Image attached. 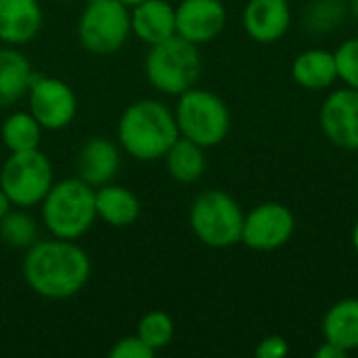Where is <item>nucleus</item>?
Listing matches in <instances>:
<instances>
[{"label": "nucleus", "mask_w": 358, "mask_h": 358, "mask_svg": "<svg viewBox=\"0 0 358 358\" xmlns=\"http://www.w3.org/2000/svg\"><path fill=\"white\" fill-rule=\"evenodd\" d=\"M29 113L38 120L44 130L59 132L71 126L78 113V99L73 88L52 76L36 73L29 90H27Z\"/></svg>", "instance_id": "nucleus-9"}, {"label": "nucleus", "mask_w": 358, "mask_h": 358, "mask_svg": "<svg viewBox=\"0 0 358 358\" xmlns=\"http://www.w3.org/2000/svg\"><path fill=\"white\" fill-rule=\"evenodd\" d=\"M13 208H15V206H13V201H10V199H8V195L0 189V218H2L4 214H8Z\"/></svg>", "instance_id": "nucleus-30"}, {"label": "nucleus", "mask_w": 358, "mask_h": 358, "mask_svg": "<svg viewBox=\"0 0 358 358\" xmlns=\"http://www.w3.org/2000/svg\"><path fill=\"white\" fill-rule=\"evenodd\" d=\"M292 78L306 90H327L338 80L336 52L327 48H306L292 63Z\"/></svg>", "instance_id": "nucleus-19"}, {"label": "nucleus", "mask_w": 358, "mask_h": 358, "mask_svg": "<svg viewBox=\"0 0 358 358\" xmlns=\"http://www.w3.org/2000/svg\"><path fill=\"white\" fill-rule=\"evenodd\" d=\"M168 174L182 185L197 182L206 172V149L185 136H178L164 155Z\"/></svg>", "instance_id": "nucleus-21"}, {"label": "nucleus", "mask_w": 358, "mask_h": 358, "mask_svg": "<svg viewBox=\"0 0 358 358\" xmlns=\"http://www.w3.org/2000/svg\"><path fill=\"white\" fill-rule=\"evenodd\" d=\"M334 52L338 63V80H342L344 86L358 90V36L344 40Z\"/></svg>", "instance_id": "nucleus-26"}, {"label": "nucleus", "mask_w": 358, "mask_h": 358, "mask_svg": "<svg viewBox=\"0 0 358 358\" xmlns=\"http://www.w3.org/2000/svg\"><path fill=\"white\" fill-rule=\"evenodd\" d=\"M44 13L40 0H0V42L25 46L42 29Z\"/></svg>", "instance_id": "nucleus-15"}, {"label": "nucleus", "mask_w": 358, "mask_h": 358, "mask_svg": "<svg viewBox=\"0 0 358 358\" xmlns=\"http://www.w3.org/2000/svg\"><path fill=\"white\" fill-rule=\"evenodd\" d=\"M325 138L346 151H358V90L344 86L327 94L319 111Z\"/></svg>", "instance_id": "nucleus-11"}, {"label": "nucleus", "mask_w": 358, "mask_h": 358, "mask_svg": "<svg viewBox=\"0 0 358 358\" xmlns=\"http://www.w3.org/2000/svg\"><path fill=\"white\" fill-rule=\"evenodd\" d=\"M346 15L344 0H310L306 4L302 23L306 31L327 34L334 31Z\"/></svg>", "instance_id": "nucleus-24"}, {"label": "nucleus", "mask_w": 358, "mask_h": 358, "mask_svg": "<svg viewBox=\"0 0 358 358\" xmlns=\"http://www.w3.org/2000/svg\"><path fill=\"white\" fill-rule=\"evenodd\" d=\"M40 239V220L25 208H13L0 218V241L10 250H27Z\"/></svg>", "instance_id": "nucleus-23"}, {"label": "nucleus", "mask_w": 358, "mask_h": 358, "mask_svg": "<svg viewBox=\"0 0 358 358\" xmlns=\"http://www.w3.org/2000/svg\"><path fill=\"white\" fill-rule=\"evenodd\" d=\"M155 352L136 336H124L109 348V358H153Z\"/></svg>", "instance_id": "nucleus-27"}, {"label": "nucleus", "mask_w": 358, "mask_h": 358, "mask_svg": "<svg viewBox=\"0 0 358 358\" xmlns=\"http://www.w3.org/2000/svg\"><path fill=\"white\" fill-rule=\"evenodd\" d=\"M84 4H88V2H96V0H82Z\"/></svg>", "instance_id": "nucleus-34"}, {"label": "nucleus", "mask_w": 358, "mask_h": 358, "mask_svg": "<svg viewBox=\"0 0 358 358\" xmlns=\"http://www.w3.org/2000/svg\"><path fill=\"white\" fill-rule=\"evenodd\" d=\"M350 6H352V13H355V17L358 19V0H352V4H350Z\"/></svg>", "instance_id": "nucleus-33"}, {"label": "nucleus", "mask_w": 358, "mask_h": 358, "mask_svg": "<svg viewBox=\"0 0 358 358\" xmlns=\"http://www.w3.org/2000/svg\"><path fill=\"white\" fill-rule=\"evenodd\" d=\"M321 329L327 342H334L346 352L358 350V298H344L329 306Z\"/></svg>", "instance_id": "nucleus-20"}, {"label": "nucleus", "mask_w": 358, "mask_h": 358, "mask_svg": "<svg viewBox=\"0 0 358 358\" xmlns=\"http://www.w3.org/2000/svg\"><path fill=\"white\" fill-rule=\"evenodd\" d=\"M350 241H352V248H355V252L358 254V220L355 222V227H352V237H350Z\"/></svg>", "instance_id": "nucleus-31"}, {"label": "nucleus", "mask_w": 358, "mask_h": 358, "mask_svg": "<svg viewBox=\"0 0 358 358\" xmlns=\"http://www.w3.org/2000/svg\"><path fill=\"white\" fill-rule=\"evenodd\" d=\"M122 166V149L107 136H90L76 155V174L92 189L113 182Z\"/></svg>", "instance_id": "nucleus-13"}, {"label": "nucleus", "mask_w": 358, "mask_h": 358, "mask_svg": "<svg viewBox=\"0 0 358 358\" xmlns=\"http://www.w3.org/2000/svg\"><path fill=\"white\" fill-rule=\"evenodd\" d=\"M243 210L233 195L220 189L201 191L189 208V227L199 243L227 250L241 243Z\"/></svg>", "instance_id": "nucleus-5"}, {"label": "nucleus", "mask_w": 358, "mask_h": 358, "mask_svg": "<svg viewBox=\"0 0 358 358\" xmlns=\"http://www.w3.org/2000/svg\"><path fill=\"white\" fill-rule=\"evenodd\" d=\"M117 145L136 162L164 159L166 151L180 136L174 109L157 99L130 103L117 120Z\"/></svg>", "instance_id": "nucleus-2"}, {"label": "nucleus", "mask_w": 358, "mask_h": 358, "mask_svg": "<svg viewBox=\"0 0 358 358\" xmlns=\"http://www.w3.org/2000/svg\"><path fill=\"white\" fill-rule=\"evenodd\" d=\"M130 34V8L117 0L88 2L78 19V40L92 55L117 52Z\"/></svg>", "instance_id": "nucleus-8"}, {"label": "nucleus", "mask_w": 358, "mask_h": 358, "mask_svg": "<svg viewBox=\"0 0 358 358\" xmlns=\"http://www.w3.org/2000/svg\"><path fill=\"white\" fill-rule=\"evenodd\" d=\"M42 132L44 128L29 113V109L8 113L0 126V138H2V145L8 149V153L40 149Z\"/></svg>", "instance_id": "nucleus-22"}, {"label": "nucleus", "mask_w": 358, "mask_h": 358, "mask_svg": "<svg viewBox=\"0 0 358 358\" xmlns=\"http://www.w3.org/2000/svg\"><path fill=\"white\" fill-rule=\"evenodd\" d=\"M96 218H101L107 227L128 229L141 218V201L124 185L107 182L94 189Z\"/></svg>", "instance_id": "nucleus-17"}, {"label": "nucleus", "mask_w": 358, "mask_h": 358, "mask_svg": "<svg viewBox=\"0 0 358 358\" xmlns=\"http://www.w3.org/2000/svg\"><path fill=\"white\" fill-rule=\"evenodd\" d=\"M117 2H122L124 6L132 8V6H136V4H141V2H145V0H117Z\"/></svg>", "instance_id": "nucleus-32"}, {"label": "nucleus", "mask_w": 358, "mask_h": 358, "mask_svg": "<svg viewBox=\"0 0 358 358\" xmlns=\"http://www.w3.org/2000/svg\"><path fill=\"white\" fill-rule=\"evenodd\" d=\"M287 355H289V344L283 336H266L256 346V357L258 358H283Z\"/></svg>", "instance_id": "nucleus-28"}, {"label": "nucleus", "mask_w": 358, "mask_h": 358, "mask_svg": "<svg viewBox=\"0 0 358 358\" xmlns=\"http://www.w3.org/2000/svg\"><path fill=\"white\" fill-rule=\"evenodd\" d=\"M36 78L29 59L19 46H0V109L10 107L27 96V90Z\"/></svg>", "instance_id": "nucleus-18"}, {"label": "nucleus", "mask_w": 358, "mask_h": 358, "mask_svg": "<svg viewBox=\"0 0 358 358\" xmlns=\"http://www.w3.org/2000/svg\"><path fill=\"white\" fill-rule=\"evenodd\" d=\"M176 6V36L203 46L216 40L227 27L222 0H180Z\"/></svg>", "instance_id": "nucleus-12"}, {"label": "nucleus", "mask_w": 358, "mask_h": 358, "mask_svg": "<svg viewBox=\"0 0 358 358\" xmlns=\"http://www.w3.org/2000/svg\"><path fill=\"white\" fill-rule=\"evenodd\" d=\"M25 285L44 300H69L90 281L92 262L88 252L69 239H38L23 256Z\"/></svg>", "instance_id": "nucleus-1"}, {"label": "nucleus", "mask_w": 358, "mask_h": 358, "mask_svg": "<svg viewBox=\"0 0 358 358\" xmlns=\"http://www.w3.org/2000/svg\"><path fill=\"white\" fill-rule=\"evenodd\" d=\"M357 185H358V178H357Z\"/></svg>", "instance_id": "nucleus-35"}, {"label": "nucleus", "mask_w": 358, "mask_h": 358, "mask_svg": "<svg viewBox=\"0 0 358 358\" xmlns=\"http://www.w3.org/2000/svg\"><path fill=\"white\" fill-rule=\"evenodd\" d=\"M174 117L180 136L212 149L220 145L231 132V111L229 105L212 90L189 88L178 94Z\"/></svg>", "instance_id": "nucleus-6"}, {"label": "nucleus", "mask_w": 358, "mask_h": 358, "mask_svg": "<svg viewBox=\"0 0 358 358\" xmlns=\"http://www.w3.org/2000/svg\"><path fill=\"white\" fill-rule=\"evenodd\" d=\"M143 67L147 82L157 92L178 96L197 84L203 63L197 44H191L180 36H172L149 46Z\"/></svg>", "instance_id": "nucleus-4"}, {"label": "nucleus", "mask_w": 358, "mask_h": 358, "mask_svg": "<svg viewBox=\"0 0 358 358\" xmlns=\"http://www.w3.org/2000/svg\"><path fill=\"white\" fill-rule=\"evenodd\" d=\"M315 357L317 358H346L348 357V352L344 350V348H340V346H336L334 342H323L319 348H317V352H315Z\"/></svg>", "instance_id": "nucleus-29"}, {"label": "nucleus", "mask_w": 358, "mask_h": 358, "mask_svg": "<svg viewBox=\"0 0 358 358\" xmlns=\"http://www.w3.org/2000/svg\"><path fill=\"white\" fill-rule=\"evenodd\" d=\"M94 222V189L78 176L52 182L50 191L40 201V224L50 237L78 241Z\"/></svg>", "instance_id": "nucleus-3"}, {"label": "nucleus", "mask_w": 358, "mask_h": 358, "mask_svg": "<svg viewBox=\"0 0 358 358\" xmlns=\"http://www.w3.org/2000/svg\"><path fill=\"white\" fill-rule=\"evenodd\" d=\"M241 23L254 42L275 44L292 25L289 0H250L243 8Z\"/></svg>", "instance_id": "nucleus-14"}, {"label": "nucleus", "mask_w": 358, "mask_h": 358, "mask_svg": "<svg viewBox=\"0 0 358 358\" xmlns=\"http://www.w3.org/2000/svg\"><path fill=\"white\" fill-rule=\"evenodd\" d=\"M52 182V164L40 149L10 153L0 168V189L8 195L15 208L29 210L40 206Z\"/></svg>", "instance_id": "nucleus-7"}, {"label": "nucleus", "mask_w": 358, "mask_h": 358, "mask_svg": "<svg viewBox=\"0 0 358 358\" xmlns=\"http://www.w3.org/2000/svg\"><path fill=\"white\" fill-rule=\"evenodd\" d=\"M130 29L147 46L176 36V6L168 0H145L130 8Z\"/></svg>", "instance_id": "nucleus-16"}, {"label": "nucleus", "mask_w": 358, "mask_h": 358, "mask_svg": "<svg viewBox=\"0 0 358 358\" xmlns=\"http://www.w3.org/2000/svg\"><path fill=\"white\" fill-rule=\"evenodd\" d=\"M136 336L153 350L159 352L170 346L174 338V321L164 310H149L141 317L136 325Z\"/></svg>", "instance_id": "nucleus-25"}, {"label": "nucleus", "mask_w": 358, "mask_h": 358, "mask_svg": "<svg viewBox=\"0 0 358 358\" xmlns=\"http://www.w3.org/2000/svg\"><path fill=\"white\" fill-rule=\"evenodd\" d=\"M294 212L279 201H264L245 214L241 243L256 252H275L294 237Z\"/></svg>", "instance_id": "nucleus-10"}]
</instances>
